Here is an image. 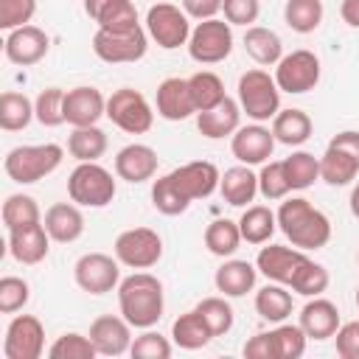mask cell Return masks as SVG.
<instances>
[{
	"label": "cell",
	"instance_id": "obj_1",
	"mask_svg": "<svg viewBox=\"0 0 359 359\" xmlns=\"http://www.w3.org/2000/svg\"><path fill=\"white\" fill-rule=\"evenodd\" d=\"M278 227L297 250H320L331 241V222L309 199L292 196L278 208Z\"/></svg>",
	"mask_w": 359,
	"mask_h": 359
},
{
	"label": "cell",
	"instance_id": "obj_2",
	"mask_svg": "<svg viewBox=\"0 0 359 359\" xmlns=\"http://www.w3.org/2000/svg\"><path fill=\"white\" fill-rule=\"evenodd\" d=\"M118 306L132 328H151L163 317V283L149 272H135L118 283Z\"/></svg>",
	"mask_w": 359,
	"mask_h": 359
},
{
	"label": "cell",
	"instance_id": "obj_3",
	"mask_svg": "<svg viewBox=\"0 0 359 359\" xmlns=\"http://www.w3.org/2000/svg\"><path fill=\"white\" fill-rule=\"evenodd\" d=\"M65 149L59 143H39V146H17L6 154L3 168L6 174L20 182V185H31L45 180L48 174H53L62 165Z\"/></svg>",
	"mask_w": 359,
	"mask_h": 359
},
{
	"label": "cell",
	"instance_id": "obj_4",
	"mask_svg": "<svg viewBox=\"0 0 359 359\" xmlns=\"http://www.w3.org/2000/svg\"><path fill=\"white\" fill-rule=\"evenodd\" d=\"M238 107L255 123H264V121L275 118L280 112V87H278L275 76H269L261 67L241 73V79H238Z\"/></svg>",
	"mask_w": 359,
	"mask_h": 359
},
{
	"label": "cell",
	"instance_id": "obj_5",
	"mask_svg": "<svg viewBox=\"0 0 359 359\" xmlns=\"http://www.w3.org/2000/svg\"><path fill=\"white\" fill-rule=\"evenodd\" d=\"M67 196L81 208H107L115 199V180L98 163H79L67 177Z\"/></svg>",
	"mask_w": 359,
	"mask_h": 359
},
{
	"label": "cell",
	"instance_id": "obj_6",
	"mask_svg": "<svg viewBox=\"0 0 359 359\" xmlns=\"http://www.w3.org/2000/svg\"><path fill=\"white\" fill-rule=\"evenodd\" d=\"M233 50V28L227 20H202L188 39V53L199 65H219Z\"/></svg>",
	"mask_w": 359,
	"mask_h": 359
},
{
	"label": "cell",
	"instance_id": "obj_7",
	"mask_svg": "<svg viewBox=\"0 0 359 359\" xmlns=\"http://www.w3.org/2000/svg\"><path fill=\"white\" fill-rule=\"evenodd\" d=\"M107 118L129 135H143L154 123V112H151L146 95L132 87H121L107 98Z\"/></svg>",
	"mask_w": 359,
	"mask_h": 359
},
{
	"label": "cell",
	"instance_id": "obj_8",
	"mask_svg": "<svg viewBox=\"0 0 359 359\" xmlns=\"http://www.w3.org/2000/svg\"><path fill=\"white\" fill-rule=\"evenodd\" d=\"M115 258L132 269H149L163 258V238L151 227H129L115 238Z\"/></svg>",
	"mask_w": 359,
	"mask_h": 359
},
{
	"label": "cell",
	"instance_id": "obj_9",
	"mask_svg": "<svg viewBox=\"0 0 359 359\" xmlns=\"http://www.w3.org/2000/svg\"><path fill=\"white\" fill-rule=\"evenodd\" d=\"M146 34L165 50H174L180 45H188L191 39V22L188 14L174 3H157L146 14Z\"/></svg>",
	"mask_w": 359,
	"mask_h": 359
},
{
	"label": "cell",
	"instance_id": "obj_10",
	"mask_svg": "<svg viewBox=\"0 0 359 359\" xmlns=\"http://www.w3.org/2000/svg\"><path fill=\"white\" fill-rule=\"evenodd\" d=\"M149 48V36L146 31L137 25L132 31H104L98 28L93 36V50L101 62L109 65H123V62H137L146 56Z\"/></svg>",
	"mask_w": 359,
	"mask_h": 359
},
{
	"label": "cell",
	"instance_id": "obj_11",
	"mask_svg": "<svg viewBox=\"0 0 359 359\" xmlns=\"http://www.w3.org/2000/svg\"><path fill=\"white\" fill-rule=\"evenodd\" d=\"M275 81L283 93H292V95L309 93L320 81V59L306 48L292 50L275 65Z\"/></svg>",
	"mask_w": 359,
	"mask_h": 359
},
{
	"label": "cell",
	"instance_id": "obj_12",
	"mask_svg": "<svg viewBox=\"0 0 359 359\" xmlns=\"http://www.w3.org/2000/svg\"><path fill=\"white\" fill-rule=\"evenodd\" d=\"M118 258L107 255V252H87L76 261L73 266V278L76 283L90 292V294H107L121 283V269H118Z\"/></svg>",
	"mask_w": 359,
	"mask_h": 359
},
{
	"label": "cell",
	"instance_id": "obj_13",
	"mask_svg": "<svg viewBox=\"0 0 359 359\" xmlns=\"http://www.w3.org/2000/svg\"><path fill=\"white\" fill-rule=\"evenodd\" d=\"M45 351V328L34 314H17L3 339L6 359H39Z\"/></svg>",
	"mask_w": 359,
	"mask_h": 359
},
{
	"label": "cell",
	"instance_id": "obj_14",
	"mask_svg": "<svg viewBox=\"0 0 359 359\" xmlns=\"http://www.w3.org/2000/svg\"><path fill=\"white\" fill-rule=\"evenodd\" d=\"M306 261H309L306 250L283 247V244H269V247H261V252L255 258V266H258V272L266 280L292 286V280L297 278V272L303 269Z\"/></svg>",
	"mask_w": 359,
	"mask_h": 359
},
{
	"label": "cell",
	"instance_id": "obj_15",
	"mask_svg": "<svg viewBox=\"0 0 359 359\" xmlns=\"http://www.w3.org/2000/svg\"><path fill=\"white\" fill-rule=\"evenodd\" d=\"M95 345V351L101 356H121L132 348V325L129 320L121 314H101L90 323V334H87Z\"/></svg>",
	"mask_w": 359,
	"mask_h": 359
},
{
	"label": "cell",
	"instance_id": "obj_16",
	"mask_svg": "<svg viewBox=\"0 0 359 359\" xmlns=\"http://www.w3.org/2000/svg\"><path fill=\"white\" fill-rule=\"evenodd\" d=\"M275 135L272 129L261 126V123H250V126H238L233 132V140H230V149H233V157L244 165H258V163H266L272 157V149H275Z\"/></svg>",
	"mask_w": 359,
	"mask_h": 359
},
{
	"label": "cell",
	"instance_id": "obj_17",
	"mask_svg": "<svg viewBox=\"0 0 359 359\" xmlns=\"http://www.w3.org/2000/svg\"><path fill=\"white\" fill-rule=\"evenodd\" d=\"M48 48H50V39L36 25H20V28L8 31V36H6V56H8V62L22 65V67H31V65L42 62Z\"/></svg>",
	"mask_w": 359,
	"mask_h": 359
},
{
	"label": "cell",
	"instance_id": "obj_18",
	"mask_svg": "<svg viewBox=\"0 0 359 359\" xmlns=\"http://www.w3.org/2000/svg\"><path fill=\"white\" fill-rule=\"evenodd\" d=\"M171 177H174L177 188L182 191V196H185L188 202L210 196V194L219 188V180H222L219 168H216L213 163H208V160L185 163V165L174 168V171H171Z\"/></svg>",
	"mask_w": 359,
	"mask_h": 359
},
{
	"label": "cell",
	"instance_id": "obj_19",
	"mask_svg": "<svg viewBox=\"0 0 359 359\" xmlns=\"http://www.w3.org/2000/svg\"><path fill=\"white\" fill-rule=\"evenodd\" d=\"M107 115V98L95 87H73L65 93V123L70 126H95Z\"/></svg>",
	"mask_w": 359,
	"mask_h": 359
},
{
	"label": "cell",
	"instance_id": "obj_20",
	"mask_svg": "<svg viewBox=\"0 0 359 359\" xmlns=\"http://www.w3.org/2000/svg\"><path fill=\"white\" fill-rule=\"evenodd\" d=\"M194 112H196V104H194L188 79H180V76L163 79L157 87V115L165 121H185Z\"/></svg>",
	"mask_w": 359,
	"mask_h": 359
},
{
	"label": "cell",
	"instance_id": "obj_21",
	"mask_svg": "<svg viewBox=\"0 0 359 359\" xmlns=\"http://www.w3.org/2000/svg\"><path fill=\"white\" fill-rule=\"evenodd\" d=\"M115 174L126 182H146L157 174V151L146 143H129L115 154Z\"/></svg>",
	"mask_w": 359,
	"mask_h": 359
},
{
	"label": "cell",
	"instance_id": "obj_22",
	"mask_svg": "<svg viewBox=\"0 0 359 359\" xmlns=\"http://www.w3.org/2000/svg\"><path fill=\"white\" fill-rule=\"evenodd\" d=\"M48 250H50V236L42 222L20 227V230H8V252L14 261L34 266V264L45 261Z\"/></svg>",
	"mask_w": 359,
	"mask_h": 359
},
{
	"label": "cell",
	"instance_id": "obj_23",
	"mask_svg": "<svg viewBox=\"0 0 359 359\" xmlns=\"http://www.w3.org/2000/svg\"><path fill=\"white\" fill-rule=\"evenodd\" d=\"M309 339H328L337 334L339 328V309L325 300V297H314L300 309V323H297Z\"/></svg>",
	"mask_w": 359,
	"mask_h": 359
},
{
	"label": "cell",
	"instance_id": "obj_24",
	"mask_svg": "<svg viewBox=\"0 0 359 359\" xmlns=\"http://www.w3.org/2000/svg\"><path fill=\"white\" fill-rule=\"evenodd\" d=\"M45 230L53 241L59 244H70L76 241L81 233H84V216L79 210V205L70 199V202H56L45 210Z\"/></svg>",
	"mask_w": 359,
	"mask_h": 359
},
{
	"label": "cell",
	"instance_id": "obj_25",
	"mask_svg": "<svg viewBox=\"0 0 359 359\" xmlns=\"http://www.w3.org/2000/svg\"><path fill=\"white\" fill-rule=\"evenodd\" d=\"M238 121H241V107L230 95L222 98L216 107H210L205 112H196V129L205 137H210V140H219V137L233 135L238 129Z\"/></svg>",
	"mask_w": 359,
	"mask_h": 359
},
{
	"label": "cell",
	"instance_id": "obj_26",
	"mask_svg": "<svg viewBox=\"0 0 359 359\" xmlns=\"http://www.w3.org/2000/svg\"><path fill=\"white\" fill-rule=\"evenodd\" d=\"M255 278H258V266H252L250 261H224L216 275H213V283L216 289L224 294V297H241L247 292H252L255 286Z\"/></svg>",
	"mask_w": 359,
	"mask_h": 359
},
{
	"label": "cell",
	"instance_id": "obj_27",
	"mask_svg": "<svg viewBox=\"0 0 359 359\" xmlns=\"http://www.w3.org/2000/svg\"><path fill=\"white\" fill-rule=\"evenodd\" d=\"M219 191H222V199L233 208H244L247 202L255 199L258 194V174L250 171V165H233L222 174L219 180Z\"/></svg>",
	"mask_w": 359,
	"mask_h": 359
},
{
	"label": "cell",
	"instance_id": "obj_28",
	"mask_svg": "<svg viewBox=\"0 0 359 359\" xmlns=\"http://www.w3.org/2000/svg\"><path fill=\"white\" fill-rule=\"evenodd\" d=\"M311 129H314V123H311L309 112H303V109H280L272 118V135L283 146L306 143L311 137Z\"/></svg>",
	"mask_w": 359,
	"mask_h": 359
},
{
	"label": "cell",
	"instance_id": "obj_29",
	"mask_svg": "<svg viewBox=\"0 0 359 359\" xmlns=\"http://www.w3.org/2000/svg\"><path fill=\"white\" fill-rule=\"evenodd\" d=\"M171 339L174 345H180L182 351H199L205 348L210 339H213V331L208 328V323L202 320V314L194 309V311H185L174 320L171 325Z\"/></svg>",
	"mask_w": 359,
	"mask_h": 359
},
{
	"label": "cell",
	"instance_id": "obj_30",
	"mask_svg": "<svg viewBox=\"0 0 359 359\" xmlns=\"http://www.w3.org/2000/svg\"><path fill=\"white\" fill-rule=\"evenodd\" d=\"M244 50L258 62V65H278L283 59V42L272 28L264 25H250L244 34Z\"/></svg>",
	"mask_w": 359,
	"mask_h": 359
},
{
	"label": "cell",
	"instance_id": "obj_31",
	"mask_svg": "<svg viewBox=\"0 0 359 359\" xmlns=\"http://www.w3.org/2000/svg\"><path fill=\"white\" fill-rule=\"evenodd\" d=\"M238 230L247 244H266L278 230V213H272L266 205H250L238 219Z\"/></svg>",
	"mask_w": 359,
	"mask_h": 359
},
{
	"label": "cell",
	"instance_id": "obj_32",
	"mask_svg": "<svg viewBox=\"0 0 359 359\" xmlns=\"http://www.w3.org/2000/svg\"><path fill=\"white\" fill-rule=\"evenodd\" d=\"M67 151L79 163H98L107 151V135L98 126H73L67 135Z\"/></svg>",
	"mask_w": 359,
	"mask_h": 359
},
{
	"label": "cell",
	"instance_id": "obj_33",
	"mask_svg": "<svg viewBox=\"0 0 359 359\" xmlns=\"http://www.w3.org/2000/svg\"><path fill=\"white\" fill-rule=\"evenodd\" d=\"M359 177V160L351 157L348 151L342 149H334L328 146L325 154L320 157V180H325L328 185H348Z\"/></svg>",
	"mask_w": 359,
	"mask_h": 359
},
{
	"label": "cell",
	"instance_id": "obj_34",
	"mask_svg": "<svg viewBox=\"0 0 359 359\" xmlns=\"http://www.w3.org/2000/svg\"><path fill=\"white\" fill-rule=\"evenodd\" d=\"M292 292L283 283H266L255 292V311L269 323H283L292 314Z\"/></svg>",
	"mask_w": 359,
	"mask_h": 359
},
{
	"label": "cell",
	"instance_id": "obj_35",
	"mask_svg": "<svg viewBox=\"0 0 359 359\" xmlns=\"http://www.w3.org/2000/svg\"><path fill=\"white\" fill-rule=\"evenodd\" d=\"M34 115V101L25 95V93H14V90H6L0 95V126L6 132H20L31 123Z\"/></svg>",
	"mask_w": 359,
	"mask_h": 359
},
{
	"label": "cell",
	"instance_id": "obj_36",
	"mask_svg": "<svg viewBox=\"0 0 359 359\" xmlns=\"http://www.w3.org/2000/svg\"><path fill=\"white\" fill-rule=\"evenodd\" d=\"M241 241H244V238H241L238 222H230V219H216V222H210L208 230H205V247H208L213 255H219V258L233 255Z\"/></svg>",
	"mask_w": 359,
	"mask_h": 359
},
{
	"label": "cell",
	"instance_id": "obj_37",
	"mask_svg": "<svg viewBox=\"0 0 359 359\" xmlns=\"http://www.w3.org/2000/svg\"><path fill=\"white\" fill-rule=\"evenodd\" d=\"M283 20L297 34H311L323 22V0H286Z\"/></svg>",
	"mask_w": 359,
	"mask_h": 359
},
{
	"label": "cell",
	"instance_id": "obj_38",
	"mask_svg": "<svg viewBox=\"0 0 359 359\" xmlns=\"http://www.w3.org/2000/svg\"><path fill=\"white\" fill-rule=\"evenodd\" d=\"M283 168H286V180L292 191H306L314 185V180H320V157L309 151H292L283 160Z\"/></svg>",
	"mask_w": 359,
	"mask_h": 359
},
{
	"label": "cell",
	"instance_id": "obj_39",
	"mask_svg": "<svg viewBox=\"0 0 359 359\" xmlns=\"http://www.w3.org/2000/svg\"><path fill=\"white\" fill-rule=\"evenodd\" d=\"M42 222L39 216V205L34 196L28 194H11L6 196L3 202V224L8 230H20V227H28V224H36Z\"/></svg>",
	"mask_w": 359,
	"mask_h": 359
},
{
	"label": "cell",
	"instance_id": "obj_40",
	"mask_svg": "<svg viewBox=\"0 0 359 359\" xmlns=\"http://www.w3.org/2000/svg\"><path fill=\"white\" fill-rule=\"evenodd\" d=\"M188 84H191V95H194L196 112H205V109L216 107L222 98H227V95H224V84H222V79H219L216 73H210V70H199V73H194V76L188 79Z\"/></svg>",
	"mask_w": 359,
	"mask_h": 359
},
{
	"label": "cell",
	"instance_id": "obj_41",
	"mask_svg": "<svg viewBox=\"0 0 359 359\" xmlns=\"http://www.w3.org/2000/svg\"><path fill=\"white\" fill-rule=\"evenodd\" d=\"M151 205H154L163 216H180V213L188 210L191 202L182 196V191H180L177 182H174V177L165 174V177L154 180V185H151Z\"/></svg>",
	"mask_w": 359,
	"mask_h": 359
},
{
	"label": "cell",
	"instance_id": "obj_42",
	"mask_svg": "<svg viewBox=\"0 0 359 359\" xmlns=\"http://www.w3.org/2000/svg\"><path fill=\"white\" fill-rule=\"evenodd\" d=\"M98 28L104 31H132L137 28V8L132 0H107V6L101 8V14L95 17Z\"/></svg>",
	"mask_w": 359,
	"mask_h": 359
},
{
	"label": "cell",
	"instance_id": "obj_43",
	"mask_svg": "<svg viewBox=\"0 0 359 359\" xmlns=\"http://www.w3.org/2000/svg\"><path fill=\"white\" fill-rule=\"evenodd\" d=\"M34 115L42 126H62L65 123V90L45 87L34 101Z\"/></svg>",
	"mask_w": 359,
	"mask_h": 359
},
{
	"label": "cell",
	"instance_id": "obj_44",
	"mask_svg": "<svg viewBox=\"0 0 359 359\" xmlns=\"http://www.w3.org/2000/svg\"><path fill=\"white\" fill-rule=\"evenodd\" d=\"M196 311L213 331V337H224L233 328V306L224 297H205L196 303Z\"/></svg>",
	"mask_w": 359,
	"mask_h": 359
},
{
	"label": "cell",
	"instance_id": "obj_45",
	"mask_svg": "<svg viewBox=\"0 0 359 359\" xmlns=\"http://www.w3.org/2000/svg\"><path fill=\"white\" fill-rule=\"evenodd\" d=\"M95 353L98 351H95L93 339L84 337V334H76V331L56 337V342L48 348V356L50 359H93Z\"/></svg>",
	"mask_w": 359,
	"mask_h": 359
},
{
	"label": "cell",
	"instance_id": "obj_46",
	"mask_svg": "<svg viewBox=\"0 0 359 359\" xmlns=\"http://www.w3.org/2000/svg\"><path fill=\"white\" fill-rule=\"evenodd\" d=\"M328 269L323 266V264H317V261H306L303 264V269L297 272V278L292 280V292H297V294H303V297H317V294H323L325 289H328Z\"/></svg>",
	"mask_w": 359,
	"mask_h": 359
},
{
	"label": "cell",
	"instance_id": "obj_47",
	"mask_svg": "<svg viewBox=\"0 0 359 359\" xmlns=\"http://www.w3.org/2000/svg\"><path fill=\"white\" fill-rule=\"evenodd\" d=\"M292 191L289 180H286V168H283V160H275V163H264L261 174H258V194L269 202L275 199H283L286 194Z\"/></svg>",
	"mask_w": 359,
	"mask_h": 359
},
{
	"label": "cell",
	"instance_id": "obj_48",
	"mask_svg": "<svg viewBox=\"0 0 359 359\" xmlns=\"http://www.w3.org/2000/svg\"><path fill=\"white\" fill-rule=\"evenodd\" d=\"M275 339V353L278 359H300L306 351V331L300 325H278L272 331Z\"/></svg>",
	"mask_w": 359,
	"mask_h": 359
},
{
	"label": "cell",
	"instance_id": "obj_49",
	"mask_svg": "<svg viewBox=\"0 0 359 359\" xmlns=\"http://www.w3.org/2000/svg\"><path fill=\"white\" fill-rule=\"evenodd\" d=\"M31 297V286L17 278V275H6L0 278V311L3 314H14L20 311Z\"/></svg>",
	"mask_w": 359,
	"mask_h": 359
},
{
	"label": "cell",
	"instance_id": "obj_50",
	"mask_svg": "<svg viewBox=\"0 0 359 359\" xmlns=\"http://www.w3.org/2000/svg\"><path fill=\"white\" fill-rule=\"evenodd\" d=\"M34 14H36V0H0V28L3 31L28 25Z\"/></svg>",
	"mask_w": 359,
	"mask_h": 359
},
{
	"label": "cell",
	"instance_id": "obj_51",
	"mask_svg": "<svg viewBox=\"0 0 359 359\" xmlns=\"http://www.w3.org/2000/svg\"><path fill=\"white\" fill-rule=\"evenodd\" d=\"M129 353H132L135 359H168V356H171V342H168L165 337H160L157 331H149V328H146V334H140V337L132 342Z\"/></svg>",
	"mask_w": 359,
	"mask_h": 359
},
{
	"label": "cell",
	"instance_id": "obj_52",
	"mask_svg": "<svg viewBox=\"0 0 359 359\" xmlns=\"http://www.w3.org/2000/svg\"><path fill=\"white\" fill-rule=\"evenodd\" d=\"M222 11L230 25L250 28L261 14V0H222Z\"/></svg>",
	"mask_w": 359,
	"mask_h": 359
},
{
	"label": "cell",
	"instance_id": "obj_53",
	"mask_svg": "<svg viewBox=\"0 0 359 359\" xmlns=\"http://www.w3.org/2000/svg\"><path fill=\"white\" fill-rule=\"evenodd\" d=\"M334 339H337V353L342 359H359V320L342 323Z\"/></svg>",
	"mask_w": 359,
	"mask_h": 359
},
{
	"label": "cell",
	"instance_id": "obj_54",
	"mask_svg": "<svg viewBox=\"0 0 359 359\" xmlns=\"http://www.w3.org/2000/svg\"><path fill=\"white\" fill-rule=\"evenodd\" d=\"M244 356H247V359H278L272 331H264V334L250 337V339L244 342Z\"/></svg>",
	"mask_w": 359,
	"mask_h": 359
},
{
	"label": "cell",
	"instance_id": "obj_55",
	"mask_svg": "<svg viewBox=\"0 0 359 359\" xmlns=\"http://www.w3.org/2000/svg\"><path fill=\"white\" fill-rule=\"evenodd\" d=\"M182 11L194 20H213L222 11V0H182Z\"/></svg>",
	"mask_w": 359,
	"mask_h": 359
},
{
	"label": "cell",
	"instance_id": "obj_56",
	"mask_svg": "<svg viewBox=\"0 0 359 359\" xmlns=\"http://www.w3.org/2000/svg\"><path fill=\"white\" fill-rule=\"evenodd\" d=\"M328 146H334V149H342V151H348L351 157H356V160H359V132H353V129L337 132V135L328 140Z\"/></svg>",
	"mask_w": 359,
	"mask_h": 359
},
{
	"label": "cell",
	"instance_id": "obj_57",
	"mask_svg": "<svg viewBox=\"0 0 359 359\" xmlns=\"http://www.w3.org/2000/svg\"><path fill=\"white\" fill-rule=\"evenodd\" d=\"M339 14L351 28H359V0H342Z\"/></svg>",
	"mask_w": 359,
	"mask_h": 359
},
{
	"label": "cell",
	"instance_id": "obj_58",
	"mask_svg": "<svg viewBox=\"0 0 359 359\" xmlns=\"http://www.w3.org/2000/svg\"><path fill=\"white\" fill-rule=\"evenodd\" d=\"M104 6H107V0H84V11H87L90 20H95V17L101 14Z\"/></svg>",
	"mask_w": 359,
	"mask_h": 359
},
{
	"label": "cell",
	"instance_id": "obj_59",
	"mask_svg": "<svg viewBox=\"0 0 359 359\" xmlns=\"http://www.w3.org/2000/svg\"><path fill=\"white\" fill-rule=\"evenodd\" d=\"M351 213L359 219V182H356L353 191H351Z\"/></svg>",
	"mask_w": 359,
	"mask_h": 359
},
{
	"label": "cell",
	"instance_id": "obj_60",
	"mask_svg": "<svg viewBox=\"0 0 359 359\" xmlns=\"http://www.w3.org/2000/svg\"><path fill=\"white\" fill-rule=\"evenodd\" d=\"M356 309H359V289H356Z\"/></svg>",
	"mask_w": 359,
	"mask_h": 359
}]
</instances>
